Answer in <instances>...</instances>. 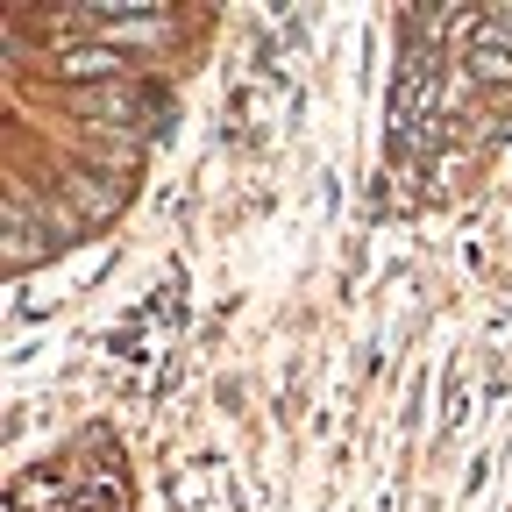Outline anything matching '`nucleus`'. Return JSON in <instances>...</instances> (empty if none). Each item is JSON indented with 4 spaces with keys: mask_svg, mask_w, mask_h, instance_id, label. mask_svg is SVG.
<instances>
[{
    "mask_svg": "<svg viewBox=\"0 0 512 512\" xmlns=\"http://www.w3.org/2000/svg\"><path fill=\"white\" fill-rule=\"evenodd\" d=\"M441 107V79H434V57L427 50H406V72H399V93H392V143H420V128L434 121Z\"/></svg>",
    "mask_w": 512,
    "mask_h": 512,
    "instance_id": "nucleus-1",
    "label": "nucleus"
},
{
    "mask_svg": "<svg viewBox=\"0 0 512 512\" xmlns=\"http://www.w3.org/2000/svg\"><path fill=\"white\" fill-rule=\"evenodd\" d=\"M470 72H477V79H512V50L477 43V50H470Z\"/></svg>",
    "mask_w": 512,
    "mask_h": 512,
    "instance_id": "nucleus-3",
    "label": "nucleus"
},
{
    "mask_svg": "<svg viewBox=\"0 0 512 512\" xmlns=\"http://www.w3.org/2000/svg\"><path fill=\"white\" fill-rule=\"evenodd\" d=\"M50 72H57V79H114V72H121V50H107V43H72V50H57Z\"/></svg>",
    "mask_w": 512,
    "mask_h": 512,
    "instance_id": "nucleus-2",
    "label": "nucleus"
}]
</instances>
